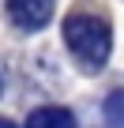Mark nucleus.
I'll list each match as a JSON object with an SVG mask.
<instances>
[{
	"mask_svg": "<svg viewBox=\"0 0 124 128\" xmlns=\"http://www.w3.org/2000/svg\"><path fill=\"white\" fill-rule=\"evenodd\" d=\"M109 23H102L90 12H72L64 19V45L72 49L75 64L83 72H102V64L109 60Z\"/></svg>",
	"mask_w": 124,
	"mask_h": 128,
	"instance_id": "obj_1",
	"label": "nucleus"
},
{
	"mask_svg": "<svg viewBox=\"0 0 124 128\" xmlns=\"http://www.w3.org/2000/svg\"><path fill=\"white\" fill-rule=\"evenodd\" d=\"M26 128H75V117L60 106H41L26 117Z\"/></svg>",
	"mask_w": 124,
	"mask_h": 128,
	"instance_id": "obj_3",
	"label": "nucleus"
},
{
	"mask_svg": "<svg viewBox=\"0 0 124 128\" xmlns=\"http://www.w3.org/2000/svg\"><path fill=\"white\" fill-rule=\"evenodd\" d=\"M105 120L109 128H124V90H113L105 98Z\"/></svg>",
	"mask_w": 124,
	"mask_h": 128,
	"instance_id": "obj_4",
	"label": "nucleus"
},
{
	"mask_svg": "<svg viewBox=\"0 0 124 128\" xmlns=\"http://www.w3.org/2000/svg\"><path fill=\"white\" fill-rule=\"evenodd\" d=\"M4 8H8V19H11L19 30L34 34V30H41V26L49 23L53 0H4Z\"/></svg>",
	"mask_w": 124,
	"mask_h": 128,
	"instance_id": "obj_2",
	"label": "nucleus"
},
{
	"mask_svg": "<svg viewBox=\"0 0 124 128\" xmlns=\"http://www.w3.org/2000/svg\"><path fill=\"white\" fill-rule=\"evenodd\" d=\"M0 128H15V124H11V120H4V117H0Z\"/></svg>",
	"mask_w": 124,
	"mask_h": 128,
	"instance_id": "obj_5",
	"label": "nucleus"
}]
</instances>
